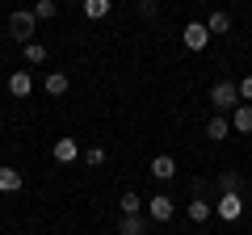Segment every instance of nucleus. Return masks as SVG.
<instances>
[{
    "instance_id": "nucleus-1",
    "label": "nucleus",
    "mask_w": 252,
    "mask_h": 235,
    "mask_svg": "<svg viewBox=\"0 0 252 235\" xmlns=\"http://www.w3.org/2000/svg\"><path fill=\"white\" fill-rule=\"evenodd\" d=\"M34 29H38L34 9H17V13H9V34L17 38L21 46H26V42H34Z\"/></svg>"
},
{
    "instance_id": "nucleus-2",
    "label": "nucleus",
    "mask_w": 252,
    "mask_h": 235,
    "mask_svg": "<svg viewBox=\"0 0 252 235\" xmlns=\"http://www.w3.org/2000/svg\"><path fill=\"white\" fill-rule=\"evenodd\" d=\"M210 105H215V114L235 109V105H240V88H235L231 80H215V84H210Z\"/></svg>"
},
{
    "instance_id": "nucleus-3",
    "label": "nucleus",
    "mask_w": 252,
    "mask_h": 235,
    "mask_svg": "<svg viewBox=\"0 0 252 235\" xmlns=\"http://www.w3.org/2000/svg\"><path fill=\"white\" fill-rule=\"evenodd\" d=\"M143 214L152 218V223H168V218L177 214V202H172L168 193H156V198H147V202H143Z\"/></svg>"
},
{
    "instance_id": "nucleus-4",
    "label": "nucleus",
    "mask_w": 252,
    "mask_h": 235,
    "mask_svg": "<svg viewBox=\"0 0 252 235\" xmlns=\"http://www.w3.org/2000/svg\"><path fill=\"white\" fill-rule=\"evenodd\" d=\"M240 214H244V198L240 193H223V198L215 202V218H223V223H235Z\"/></svg>"
},
{
    "instance_id": "nucleus-5",
    "label": "nucleus",
    "mask_w": 252,
    "mask_h": 235,
    "mask_svg": "<svg viewBox=\"0 0 252 235\" xmlns=\"http://www.w3.org/2000/svg\"><path fill=\"white\" fill-rule=\"evenodd\" d=\"M181 42H185V51H206L210 46V29L198 26V21H189V26L181 29Z\"/></svg>"
},
{
    "instance_id": "nucleus-6",
    "label": "nucleus",
    "mask_w": 252,
    "mask_h": 235,
    "mask_svg": "<svg viewBox=\"0 0 252 235\" xmlns=\"http://www.w3.org/2000/svg\"><path fill=\"white\" fill-rule=\"evenodd\" d=\"M51 155H55V160H59V164H76V160H80L84 151H80V143H76L72 135H63V139H55Z\"/></svg>"
},
{
    "instance_id": "nucleus-7",
    "label": "nucleus",
    "mask_w": 252,
    "mask_h": 235,
    "mask_svg": "<svg viewBox=\"0 0 252 235\" xmlns=\"http://www.w3.org/2000/svg\"><path fill=\"white\" fill-rule=\"evenodd\" d=\"M9 92H13V97H21V101L34 92V76H30V67H17V72L9 76Z\"/></svg>"
},
{
    "instance_id": "nucleus-8",
    "label": "nucleus",
    "mask_w": 252,
    "mask_h": 235,
    "mask_svg": "<svg viewBox=\"0 0 252 235\" xmlns=\"http://www.w3.org/2000/svg\"><path fill=\"white\" fill-rule=\"evenodd\" d=\"M147 227H152V218H147V214H122L118 235H147Z\"/></svg>"
},
{
    "instance_id": "nucleus-9",
    "label": "nucleus",
    "mask_w": 252,
    "mask_h": 235,
    "mask_svg": "<svg viewBox=\"0 0 252 235\" xmlns=\"http://www.w3.org/2000/svg\"><path fill=\"white\" fill-rule=\"evenodd\" d=\"M147 172H152L156 181H172V176H177V160H172V155H156V160L147 164Z\"/></svg>"
},
{
    "instance_id": "nucleus-10",
    "label": "nucleus",
    "mask_w": 252,
    "mask_h": 235,
    "mask_svg": "<svg viewBox=\"0 0 252 235\" xmlns=\"http://www.w3.org/2000/svg\"><path fill=\"white\" fill-rule=\"evenodd\" d=\"M227 135H235V130H231V118H227V114H215V118L206 122V139H215V143H223Z\"/></svg>"
},
{
    "instance_id": "nucleus-11",
    "label": "nucleus",
    "mask_w": 252,
    "mask_h": 235,
    "mask_svg": "<svg viewBox=\"0 0 252 235\" xmlns=\"http://www.w3.org/2000/svg\"><path fill=\"white\" fill-rule=\"evenodd\" d=\"M231 130H235V135H248V130H252V105H248V101H240V105L231 109Z\"/></svg>"
},
{
    "instance_id": "nucleus-12",
    "label": "nucleus",
    "mask_w": 252,
    "mask_h": 235,
    "mask_svg": "<svg viewBox=\"0 0 252 235\" xmlns=\"http://www.w3.org/2000/svg\"><path fill=\"white\" fill-rule=\"evenodd\" d=\"M185 214H189V223H206V218H215V202H202V198H193L185 206Z\"/></svg>"
},
{
    "instance_id": "nucleus-13",
    "label": "nucleus",
    "mask_w": 252,
    "mask_h": 235,
    "mask_svg": "<svg viewBox=\"0 0 252 235\" xmlns=\"http://www.w3.org/2000/svg\"><path fill=\"white\" fill-rule=\"evenodd\" d=\"M80 9H84V17H89V21H105L109 9H114V0H84Z\"/></svg>"
},
{
    "instance_id": "nucleus-14",
    "label": "nucleus",
    "mask_w": 252,
    "mask_h": 235,
    "mask_svg": "<svg viewBox=\"0 0 252 235\" xmlns=\"http://www.w3.org/2000/svg\"><path fill=\"white\" fill-rule=\"evenodd\" d=\"M21 185H26V176L17 168H0V193H17Z\"/></svg>"
},
{
    "instance_id": "nucleus-15",
    "label": "nucleus",
    "mask_w": 252,
    "mask_h": 235,
    "mask_svg": "<svg viewBox=\"0 0 252 235\" xmlns=\"http://www.w3.org/2000/svg\"><path fill=\"white\" fill-rule=\"evenodd\" d=\"M42 88L51 92V97H63V92H67V76H63V72H46Z\"/></svg>"
},
{
    "instance_id": "nucleus-16",
    "label": "nucleus",
    "mask_w": 252,
    "mask_h": 235,
    "mask_svg": "<svg viewBox=\"0 0 252 235\" xmlns=\"http://www.w3.org/2000/svg\"><path fill=\"white\" fill-rule=\"evenodd\" d=\"M206 29H210V38H215V34H227V29H231V17H227L223 9L210 13V17H206Z\"/></svg>"
},
{
    "instance_id": "nucleus-17",
    "label": "nucleus",
    "mask_w": 252,
    "mask_h": 235,
    "mask_svg": "<svg viewBox=\"0 0 252 235\" xmlns=\"http://www.w3.org/2000/svg\"><path fill=\"white\" fill-rule=\"evenodd\" d=\"M21 55H26V63H46V46L42 42H38V38H34V42H26V46H21Z\"/></svg>"
},
{
    "instance_id": "nucleus-18",
    "label": "nucleus",
    "mask_w": 252,
    "mask_h": 235,
    "mask_svg": "<svg viewBox=\"0 0 252 235\" xmlns=\"http://www.w3.org/2000/svg\"><path fill=\"white\" fill-rule=\"evenodd\" d=\"M143 202H147V198H139V193H130V189H126L118 206H122V214H143Z\"/></svg>"
},
{
    "instance_id": "nucleus-19",
    "label": "nucleus",
    "mask_w": 252,
    "mask_h": 235,
    "mask_svg": "<svg viewBox=\"0 0 252 235\" xmlns=\"http://www.w3.org/2000/svg\"><path fill=\"white\" fill-rule=\"evenodd\" d=\"M55 13H59V4H55V0H34V17H38V21H51Z\"/></svg>"
},
{
    "instance_id": "nucleus-20",
    "label": "nucleus",
    "mask_w": 252,
    "mask_h": 235,
    "mask_svg": "<svg viewBox=\"0 0 252 235\" xmlns=\"http://www.w3.org/2000/svg\"><path fill=\"white\" fill-rule=\"evenodd\" d=\"M84 164H89V168L105 164V147H89V151H84Z\"/></svg>"
},
{
    "instance_id": "nucleus-21",
    "label": "nucleus",
    "mask_w": 252,
    "mask_h": 235,
    "mask_svg": "<svg viewBox=\"0 0 252 235\" xmlns=\"http://www.w3.org/2000/svg\"><path fill=\"white\" fill-rule=\"evenodd\" d=\"M223 193H240V172H223Z\"/></svg>"
},
{
    "instance_id": "nucleus-22",
    "label": "nucleus",
    "mask_w": 252,
    "mask_h": 235,
    "mask_svg": "<svg viewBox=\"0 0 252 235\" xmlns=\"http://www.w3.org/2000/svg\"><path fill=\"white\" fill-rule=\"evenodd\" d=\"M235 88H240V101H248V105H252V76H244Z\"/></svg>"
},
{
    "instance_id": "nucleus-23",
    "label": "nucleus",
    "mask_w": 252,
    "mask_h": 235,
    "mask_svg": "<svg viewBox=\"0 0 252 235\" xmlns=\"http://www.w3.org/2000/svg\"><path fill=\"white\" fill-rule=\"evenodd\" d=\"M139 9H143V13H147V17H152V13H156V9H160V0H143V4H139Z\"/></svg>"
},
{
    "instance_id": "nucleus-24",
    "label": "nucleus",
    "mask_w": 252,
    "mask_h": 235,
    "mask_svg": "<svg viewBox=\"0 0 252 235\" xmlns=\"http://www.w3.org/2000/svg\"><path fill=\"white\" fill-rule=\"evenodd\" d=\"M67 4H84V0H67Z\"/></svg>"
}]
</instances>
